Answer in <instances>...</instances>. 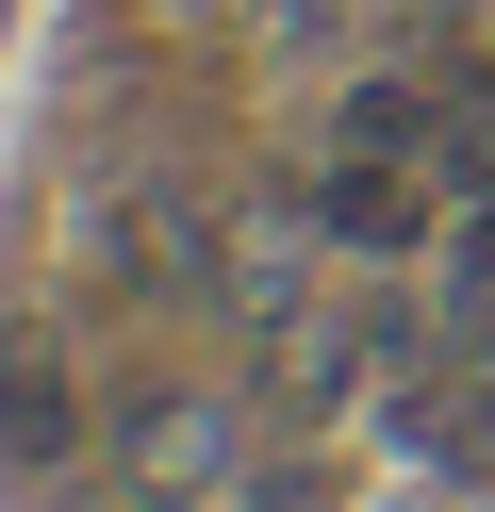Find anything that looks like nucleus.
I'll return each mask as SVG.
<instances>
[{
	"label": "nucleus",
	"mask_w": 495,
	"mask_h": 512,
	"mask_svg": "<svg viewBox=\"0 0 495 512\" xmlns=\"http://www.w3.org/2000/svg\"><path fill=\"white\" fill-rule=\"evenodd\" d=\"M0 50H17V0H0Z\"/></svg>",
	"instance_id": "20e7f679"
},
{
	"label": "nucleus",
	"mask_w": 495,
	"mask_h": 512,
	"mask_svg": "<svg viewBox=\"0 0 495 512\" xmlns=\"http://www.w3.org/2000/svg\"><path fill=\"white\" fill-rule=\"evenodd\" d=\"M149 17H165V34H198V17H231V0H149Z\"/></svg>",
	"instance_id": "7ed1b4c3"
},
{
	"label": "nucleus",
	"mask_w": 495,
	"mask_h": 512,
	"mask_svg": "<svg viewBox=\"0 0 495 512\" xmlns=\"http://www.w3.org/2000/svg\"><path fill=\"white\" fill-rule=\"evenodd\" d=\"M248 463H264L248 364H231V380H198V364H116V430H99L116 512H231Z\"/></svg>",
	"instance_id": "f257e3e1"
},
{
	"label": "nucleus",
	"mask_w": 495,
	"mask_h": 512,
	"mask_svg": "<svg viewBox=\"0 0 495 512\" xmlns=\"http://www.w3.org/2000/svg\"><path fill=\"white\" fill-rule=\"evenodd\" d=\"M297 199H314L330 265H429V248H446V182H429L413 149H314Z\"/></svg>",
	"instance_id": "f03ea898"
}]
</instances>
